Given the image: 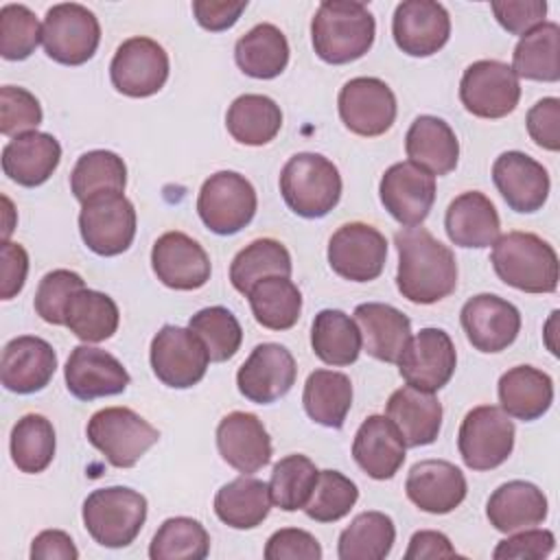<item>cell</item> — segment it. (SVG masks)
Listing matches in <instances>:
<instances>
[{
    "label": "cell",
    "mask_w": 560,
    "mask_h": 560,
    "mask_svg": "<svg viewBox=\"0 0 560 560\" xmlns=\"http://www.w3.org/2000/svg\"><path fill=\"white\" fill-rule=\"evenodd\" d=\"M398 252L396 287L413 304H435L457 287L455 254L429 230L416 225L396 232Z\"/></svg>",
    "instance_id": "6da1fadb"
},
{
    "label": "cell",
    "mask_w": 560,
    "mask_h": 560,
    "mask_svg": "<svg viewBox=\"0 0 560 560\" xmlns=\"http://www.w3.org/2000/svg\"><path fill=\"white\" fill-rule=\"evenodd\" d=\"M376 22L370 9L352 0H326L311 22L315 55L332 66L361 59L374 44Z\"/></svg>",
    "instance_id": "7a4b0ae2"
},
{
    "label": "cell",
    "mask_w": 560,
    "mask_h": 560,
    "mask_svg": "<svg viewBox=\"0 0 560 560\" xmlns=\"http://www.w3.org/2000/svg\"><path fill=\"white\" fill-rule=\"evenodd\" d=\"M494 273L525 293H553L558 289V254L532 232L499 234L492 243Z\"/></svg>",
    "instance_id": "3957f363"
},
{
    "label": "cell",
    "mask_w": 560,
    "mask_h": 560,
    "mask_svg": "<svg viewBox=\"0 0 560 560\" xmlns=\"http://www.w3.org/2000/svg\"><path fill=\"white\" fill-rule=\"evenodd\" d=\"M280 192L298 217L322 219L339 203V168L319 153H295L282 166Z\"/></svg>",
    "instance_id": "277c9868"
},
{
    "label": "cell",
    "mask_w": 560,
    "mask_h": 560,
    "mask_svg": "<svg viewBox=\"0 0 560 560\" xmlns=\"http://www.w3.org/2000/svg\"><path fill=\"white\" fill-rule=\"evenodd\" d=\"M83 525L103 547L120 549L136 540L147 521V499L127 486L98 488L83 501Z\"/></svg>",
    "instance_id": "5b68a950"
},
{
    "label": "cell",
    "mask_w": 560,
    "mask_h": 560,
    "mask_svg": "<svg viewBox=\"0 0 560 560\" xmlns=\"http://www.w3.org/2000/svg\"><path fill=\"white\" fill-rule=\"evenodd\" d=\"M88 442L116 468H131L160 440V431L129 407L98 409L85 427Z\"/></svg>",
    "instance_id": "8992f818"
},
{
    "label": "cell",
    "mask_w": 560,
    "mask_h": 560,
    "mask_svg": "<svg viewBox=\"0 0 560 560\" xmlns=\"http://www.w3.org/2000/svg\"><path fill=\"white\" fill-rule=\"evenodd\" d=\"M256 190L252 182L236 171L210 175L197 197V212L203 225L221 236L241 232L256 214Z\"/></svg>",
    "instance_id": "52a82bcc"
},
{
    "label": "cell",
    "mask_w": 560,
    "mask_h": 560,
    "mask_svg": "<svg viewBox=\"0 0 560 560\" xmlns=\"http://www.w3.org/2000/svg\"><path fill=\"white\" fill-rule=\"evenodd\" d=\"M514 435V422L501 407L479 405L464 416L457 448L470 470H492L512 455Z\"/></svg>",
    "instance_id": "ba28073f"
},
{
    "label": "cell",
    "mask_w": 560,
    "mask_h": 560,
    "mask_svg": "<svg viewBox=\"0 0 560 560\" xmlns=\"http://www.w3.org/2000/svg\"><path fill=\"white\" fill-rule=\"evenodd\" d=\"M101 42L96 15L77 2H61L46 11L42 44L46 55L63 66H81L94 57Z\"/></svg>",
    "instance_id": "9c48e42d"
},
{
    "label": "cell",
    "mask_w": 560,
    "mask_h": 560,
    "mask_svg": "<svg viewBox=\"0 0 560 560\" xmlns=\"http://www.w3.org/2000/svg\"><path fill=\"white\" fill-rule=\"evenodd\" d=\"M81 238L98 256H118L136 236V208L122 192H101L81 203Z\"/></svg>",
    "instance_id": "30bf717a"
},
{
    "label": "cell",
    "mask_w": 560,
    "mask_h": 560,
    "mask_svg": "<svg viewBox=\"0 0 560 560\" xmlns=\"http://www.w3.org/2000/svg\"><path fill=\"white\" fill-rule=\"evenodd\" d=\"M459 98L466 112L479 118H503L521 98V83L514 70L497 59L470 63L459 81Z\"/></svg>",
    "instance_id": "8fae6325"
},
{
    "label": "cell",
    "mask_w": 560,
    "mask_h": 560,
    "mask_svg": "<svg viewBox=\"0 0 560 560\" xmlns=\"http://www.w3.org/2000/svg\"><path fill=\"white\" fill-rule=\"evenodd\" d=\"M210 357L201 339L182 326H162L151 341V368L158 381L173 389L197 385L208 370Z\"/></svg>",
    "instance_id": "7c38bea8"
},
{
    "label": "cell",
    "mask_w": 560,
    "mask_h": 560,
    "mask_svg": "<svg viewBox=\"0 0 560 560\" xmlns=\"http://www.w3.org/2000/svg\"><path fill=\"white\" fill-rule=\"evenodd\" d=\"M112 85L131 98H144L160 92L168 79V55L151 37L125 39L109 63Z\"/></svg>",
    "instance_id": "4fadbf2b"
},
{
    "label": "cell",
    "mask_w": 560,
    "mask_h": 560,
    "mask_svg": "<svg viewBox=\"0 0 560 560\" xmlns=\"http://www.w3.org/2000/svg\"><path fill=\"white\" fill-rule=\"evenodd\" d=\"M387 258L385 236L361 221L343 223L328 241L330 269L350 282H370L383 273Z\"/></svg>",
    "instance_id": "5bb4252c"
},
{
    "label": "cell",
    "mask_w": 560,
    "mask_h": 560,
    "mask_svg": "<svg viewBox=\"0 0 560 560\" xmlns=\"http://www.w3.org/2000/svg\"><path fill=\"white\" fill-rule=\"evenodd\" d=\"M396 363L407 385L422 392H438L451 381L457 352L446 330L422 328L407 341Z\"/></svg>",
    "instance_id": "9a60e30c"
},
{
    "label": "cell",
    "mask_w": 560,
    "mask_h": 560,
    "mask_svg": "<svg viewBox=\"0 0 560 560\" xmlns=\"http://www.w3.org/2000/svg\"><path fill=\"white\" fill-rule=\"evenodd\" d=\"M341 122L357 136L376 138L389 131L396 120V96L376 77L350 79L337 98Z\"/></svg>",
    "instance_id": "2e32d148"
},
{
    "label": "cell",
    "mask_w": 560,
    "mask_h": 560,
    "mask_svg": "<svg viewBox=\"0 0 560 560\" xmlns=\"http://www.w3.org/2000/svg\"><path fill=\"white\" fill-rule=\"evenodd\" d=\"M381 203L385 210L407 228L420 225L435 201V177L413 162L392 164L378 184Z\"/></svg>",
    "instance_id": "e0dca14e"
},
{
    "label": "cell",
    "mask_w": 560,
    "mask_h": 560,
    "mask_svg": "<svg viewBox=\"0 0 560 560\" xmlns=\"http://www.w3.org/2000/svg\"><path fill=\"white\" fill-rule=\"evenodd\" d=\"M459 322L472 348L486 354L501 352L512 346L521 330L518 308L494 293L472 295L462 306Z\"/></svg>",
    "instance_id": "ac0fdd59"
},
{
    "label": "cell",
    "mask_w": 560,
    "mask_h": 560,
    "mask_svg": "<svg viewBox=\"0 0 560 560\" xmlns=\"http://www.w3.org/2000/svg\"><path fill=\"white\" fill-rule=\"evenodd\" d=\"M298 376L293 354L280 343H258L236 372L238 392L258 405H269L289 394Z\"/></svg>",
    "instance_id": "d6986e66"
},
{
    "label": "cell",
    "mask_w": 560,
    "mask_h": 560,
    "mask_svg": "<svg viewBox=\"0 0 560 560\" xmlns=\"http://www.w3.org/2000/svg\"><path fill=\"white\" fill-rule=\"evenodd\" d=\"M392 35L405 55L431 57L451 37L448 11L433 0H405L394 11Z\"/></svg>",
    "instance_id": "ffe728a7"
},
{
    "label": "cell",
    "mask_w": 560,
    "mask_h": 560,
    "mask_svg": "<svg viewBox=\"0 0 560 560\" xmlns=\"http://www.w3.org/2000/svg\"><path fill=\"white\" fill-rule=\"evenodd\" d=\"M151 267L158 280L177 291H195L210 280V258L206 249L184 232L162 234L151 249Z\"/></svg>",
    "instance_id": "44dd1931"
},
{
    "label": "cell",
    "mask_w": 560,
    "mask_h": 560,
    "mask_svg": "<svg viewBox=\"0 0 560 560\" xmlns=\"http://www.w3.org/2000/svg\"><path fill=\"white\" fill-rule=\"evenodd\" d=\"M492 182L505 203L521 214L536 212L549 197V173L523 151H505L492 164Z\"/></svg>",
    "instance_id": "7402d4cb"
},
{
    "label": "cell",
    "mask_w": 560,
    "mask_h": 560,
    "mask_svg": "<svg viewBox=\"0 0 560 560\" xmlns=\"http://www.w3.org/2000/svg\"><path fill=\"white\" fill-rule=\"evenodd\" d=\"M66 387L79 400L122 394L129 385V372L109 352L94 346L72 348L66 361Z\"/></svg>",
    "instance_id": "603a6c76"
},
{
    "label": "cell",
    "mask_w": 560,
    "mask_h": 560,
    "mask_svg": "<svg viewBox=\"0 0 560 560\" xmlns=\"http://www.w3.org/2000/svg\"><path fill=\"white\" fill-rule=\"evenodd\" d=\"M217 448L228 466L254 475L271 462V438L258 416L232 411L217 427Z\"/></svg>",
    "instance_id": "cb8c5ba5"
},
{
    "label": "cell",
    "mask_w": 560,
    "mask_h": 560,
    "mask_svg": "<svg viewBox=\"0 0 560 560\" xmlns=\"http://www.w3.org/2000/svg\"><path fill=\"white\" fill-rule=\"evenodd\" d=\"M405 492L422 512L448 514L466 499L468 486L455 464L446 459H422L411 466Z\"/></svg>",
    "instance_id": "d4e9b609"
},
{
    "label": "cell",
    "mask_w": 560,
    "mask_h": 560,
    "mask_svg": "<svg viewBox=\"0 0 560 560\" xmlns=\"http://www.w3.org/2000/svg\"><path fill=\"white\" fill-rule=\"evenodd\" d=\"M57 370V352L52 346L33 335L11 339L2 350L0 378L9 392L33 394L44 389Z\"/></svg>",
    "instance_id": "484cf974"
},
{
    "label": "cell",
    "mask_w": 560,
    "mask_h": 560,
    "mask_svg": "<svg viewBox=\"0 0 560 560\" xmlns=\"http://www.w3.org/2000/svg\"><path fill=\"white\" fill-rule=\"evenodd\" d=\"M407 444L387 416H368L354 433L352 457L359 468L378 481L392 479L405 464Z\"/></svg>",
    "instance_id": "4316f807"
},
{
    "label": "cell",
    "mask_w": 560,
    "mask_h": 560,
    "mask_svg": "<svg viewBox=\"0 0 560 560\" xmlns=\"http://www.w3.org/2000/svg\"><path fill=\"white\" fill-rule=\"evenodd\" d=\"M385 416L400 431L407 446L433 444L442 429V402L433 392L402 385L392 392Z\"/></svg>",
    "instance_id": "83f0119b"
},
{
    "label": "cell",
    "mask_w": 560,
    "mask_h": 560,
    "mask_svg": "<svg viewBox=\"0 0 560 560\" xmlns=\"http://www.w3.org/2000/svg\"><path fill=\"white\" fill-rule=\"evenodd\" d=\"M354 322L361 332L363 350L385 363H396L411 339L409 317L383 302H365L354 308Z\"/></svg>",
    "instance_id": "f1b7e54d"
},
{
    "label": "cell",
    "mask_w": 560,
    "mask_h": 560,
    "mask_svg": "<svg viewBox=\"0 0 560 560\" xmlns=\"http://www.w3.org/2000/svg\"><path fill=\"white\" fill-rule=\"evenodd\" d=\"M61 144L44 131H28L9 140L2 149V171L20 186L44 184L59 166Z\"/></svg>",
    "instance_id": "f546056e"
},
{
    "label": "cell",
    "mask_w": 560,
    "mask_h": 560,
    "mask_svg": "<svg viewBox=\"0 0 560 560\" xmlns=\"http://www.w3.org/2000/svg\"><path fill=\"white\" fill-rule=\"evenodd\" d=\"M444 228L457 247H490L501 232V221L494 203L479 190L457 195L444 217Z\"/></svg>",
    "instance_id": "4dcf8cb0"
},
{
    "label": "cell",
    "mask_w": 560,
    "mask_h": 560,
    "mask_svg": "<svg viewBox=\"0 0 560 560\" xmlns=\"http://www.w3.org/2000/svg\"><path fill=\"white\" fill-rule=\"evenodd\" d=\"M549 503L545 492L523 479L501 483L486 503V516L497 532L512 534L540 525L547 518Z\"/></svg>",
    "instance_id": "1f68e13d"
},
{
    "label": "cell",
    "mask_w": 560,
    "mask_h": 560,
    "mask_svg": "<svg viewBox=\"0 0 560 560\" xmlns=\"http://www.w3.org/2000/svg\"><path fill=\"white\" fill-rule=\"evenodd\" d=\"M405 151L409 162L427 173L448 175L459 160V142L451 125L438 116H418L405 136Z\"/></svg>",
    "instance_id": "d6a6232c"
},
{
    "label": "cell",
    "mask_w": 560,
    "mask_h": 560,
    "mask_svg": "<svg viewBox=\"0 0 560 560\" xmlns=\"http://www.w3.org/2000/svg\"><path fill=\"white\" fill-rule=\"evenodd\" d=\"M501 409L516 420L532 422L545 416L553 402V381L534 365H516L499 378Z\"/></svg>",
    "instance_id": "836d02e7"
},
{
    "label": "cell",
    "mask_w": 560,
    "mask_h": 560,
    "mask_svg": "<svg viewBox=\"0 0 560 560\" xmlns=\"http://www.w3.org/2000/svg\"><path fill=\"white\" fill-rule=\"evenodd\" d=\"M269 483L249 475L232 479L214 494V514L219 516V521L234 529L258 527L269 516Z\"/></svg>",
    "instance_id": "e575fe53"
},
{
    "label": "cell",
    "mask_w": 560,
    "mask_h": 560,
    "mask_svg": "<svg viewBox=\"0 0 560 560\" xmlns=\"http://www.w3.org/2000/svg\"><path fill=\"white\" fill-rule=\"evenodd\" d=\"M236 66L254 79H273L289 63V42L273 24H256L234 46Z\"/></svg>",
    "instance_id": "d590c367"
},
{
    "label": "cell",
    "mask_w": 560,
    "mask_h": 560,
    "mask_svg": "<svg viewBox=\"0 0 560 560\" xmlns=\"http://www.w3.org/2000/svg\"><path fill=\"white\" fill-rule=\"evenodd\" d=\"M225 127L236 142L262 147L278 136L282 112L280 105L265 94H241L228 107Z\"/></svg>",
    "instance_id": "8d00e7d4"
},
{
    "label": "cell",
    "mask_w": 560,
    "mask_h": 560,
    "mask_svg": "<svg viewBox=\"0 0 560 560\" xmlns=\"http://www.w3.org/2000/svg\"><path fill=\"white\" fill-rule=\"evenodd\" d=\"M308 418L328 429H341L352 407L350 376L335 370H315L308 374L302 394Z\"/></svg>",
    "instance_id": "74e56055"
},
{
    "label": "cell",
    "mask_w": 560,
    "mask_h": 560,
    "mask_svg": "<svg viewBox=\"0 0 560 560\" xmlns=\"http://www.w3.org/2000/svg\"><path fill=\"white\" fill-rule=\"evenodd\" d=\"M510 68L521 79L556 83L560 79V26L542 22L525 33L512 52Z\"/></svg>",
    "instance_id": "f35d334b"
},
{
    "label": "cell",
    "mask_w": 560,
    "mask_h": 560,
    "mask_svg": "<svg viewBox=\"0 0 560 560\" xmlns=\"http://www.w3.org/2000/svg\"><path fill=\"white\" fill-rule=\"evenodd\" d=\"M311 346L319 361L337 368L354 363L363 348L357 322L339 308H324L315 315Z\"/></svg>",
    "instance_id": "ab89813d"
},
{
    "label": "cell",
    "mask_w": 560,
    "mask_h": 560,
    "mask_svg": "<svg viewBox=\"0 0 560 560\" xmlns=\"http://www.w3.org/2000/svg\"><path fill=\"white\" fill-rule=\"evenodd\" d=\"M254 319L269 330H289L302 313V293L284 276H267L247 293Z\"/></svg>",
    "instance_id": "60d3db41"
},
{
    "label": "cell",
    "mask_w": 560,
    "mask_h": 560,
    "mask_svg": "<svg viewBox=\"0 0 560 560\" xmlns=\"http://www.w3.org/2000/svg\"><path fill=\"white\" fill-rule=\"evenodd\" d=\"M396 540L394 521L376 510L361 512L339 534L337 556L341 560H383Z\"/></svg>",
    "instance_id": "b9f144b4"
},
{
    "label": "cell",
    "mask_w": 560,
    "mask_h": 560,
    "mask_svg": "<svg viewBox=\"0 0 560 560\" xmlns=\"http://www.w3.org/2000/svg\"><path fill=\"white\" fill-rule=\"evenodd\" d=\"M291 254L276 238H256L245 245L230 265V282L232 287L247 295L249 289L267 278V276H291Z\"/></svg>",
    "instance_id": "7bdbcfd3"
},
{
    "label": "cell",
    "mask_w": 560,
    "mask_h": 560,
    "mask_svg": "<svg viewBox=\"0 0 560 560\" xmlns=\"http://www.w3.org/2000/svg\"><path fill=\"white\" fill-rule=\"evenodd\" d=\"M120 313L116 302L101 291L81 289L66 306V326L85 343L109 339L118 330Z\"/></svg>",
    "instance_id": "ee69618b"
},
{
    "label": "cell",
    "mask_w": 560,
    "mask_h": 560,
    "mask_svg": "<svg viewBox=\"0 0 560 560\" xmlns=\"http://www.w3.org/2000/svg\"><path fill=\"white\" fill-rule=\"evenodd\" d=\"M127 186V166L122 158L107 149H94L83 153L72 173V195L83 203L101 192H122Z\"/></svg>",
    "instance_id": "f6af8a7d"
},
{
    "label": "cell",
    "mask_w": 560,
    "mask_h": 560,
    "mask_svg": "<svg viewBox=\"0 0 560 560\" xmlns=\"http://www.w3.org/2000/svg\"><path fill=\"white\" fill-rule=\"evenodd\" d=\"M11 459L18 470L37 475L46 470L55 457V429L42 413L22 416L11 429Z\"/></svg>",
    "instance_id": "bcb514c9"
},
{
    "label": "cell",
    "mask_w": 560,
    "mask_h": 560,
    "mask_svg": "<svg viewBox=\"0 0 560 560\" xmlns=\"http://www.w3.org/2000/svg\"><path fill=\"white\" fill-rule=\"evenodd\" d=\"M210 553V536L206 527L190 516L166 518L151 545V560H203Z\"/></svg>",
    "instance_id": "7dc6e473"
},
{
    "label": "cell",
    "mask_w": 560,
    "mask_h": 560,
    "mask_svg": "<svg viewBox=\"0 0 560 560\" xmlns=\"http://www.w3.org/2000/svg\"><path fill=\"white\" fill-rule=\"evenodd\" d=\"M317 475V466L306 455L293 453L282 457L280 462H276L269 479L271 503L284 512L304 510L315 488Z\"/></svg>",
    "instance_id": "c3c4849f"
},
{
    "label": "cell",
    "mask_w": 560,
    "mask_h": 560,
    "mask_svg": "<svg viewBox=\"0 0 560 560\" xmlns=\"http://www.w3.org/2000/svg\"><path fill=\"white\" fill-rule=\"evenodd\" d=\"M188 328L201 339L210 361L223 363L232 359L243 341V328L236 319V315L225 306H208L197 311Z\"/></svg>",
    "instance_id": "681fc988"
},
{
    "label": "cell",
    "mask_w": 560,
    "mask_h": 560,
    "mask_svg": "<svg viewBox=\"0 0 560 560\" xmlns=\"http://www.w3.org/2000/svg\"><path fill=\"white\" fill-rule=\"evenodd\" d=\"M357 483L339 470H319L304 512L317 523H332L343 518L357 503Z\"/></svg>",
    "instance_id": "f907efd6"
},
{
    "label": "cell",
    "mask_w": 560,
    "mask_h": 560,
    "mask_svg": "<svg viewBox=\"0 0 560 560\" xmlns=\"http://www.w3.org/2000/svg\"><path fill=\"white\" fill-rule=\"evenodd\" d=\"M42 42V24L24 4H4L0 9V55L9 61L31 57Z\"/></svg>",
    "instance_id": "816d5d0a"
},
{
    "label": "cell",
    "mask_w": 560,
    "mask_h": 560,
    "mask_svg": "<svg viewBox=\"0 0 560 560\" xmlns=\"http://www.w3.org/2000/svg\"><path fill=\"white\" fill-rule=\"evenodd\" d=\"M85 289L83 278L70 269H52L48 271L35 291V313L55 326H66V306L70 298Z\"/></svg>",
    "instance_id": "f5cc1de1"
},
{
    "label": "cell",
    "mask_w": 560,
    "mask_h": 560,
    "mask_svg": "<svg viewBox=\"0 0 560 560\" xmlns=\"http://www.w3.org/2000/svg\"><path fill=\"white\" fill-rule=\"evenodd\" d=\"M42 122V105L24 88L2 85L0 88V133L18 138L28 131H37Z\"/></svg>",
    "instance_id": "db71d44e"
},
{
    "label": "cell",
    "mask_w": 560,
    "mask_h": 560,
    "mask_svg": "<svg viewBox=\"0 0 560 560\" xmlns=\"http://www.w3.org/2000/svg\"><path fill=\"white\" fill-rule=\"evenodd\" d=\"M556 547V536L549 529H518V534L501 540L492 558L494 560H540L547 558Z\"/></svg>",
    "instance_id": "11a10c76"
},
{
    "label": "cell",
    "mask_w": 560,
    "mask_h": 560,
    "mask_svg": "<svg viewBox=\"0 0 560 560\" xmlns=\"http://www.w3.org/2000/svg\"><path fill=\"white\" fill-rule=\"evenodd\" d=\"M497 22L512 35H525L540 26L547 15L545 0H494L490 4Z\"/></svg>",
    "instance_id": "9f6ffc18"
},
{
    "label": "cell",
    "mask_w": 560,
    "mask_h": 560,
    "mask_svg": "<svg viewBox=\"0 0 560 560\" xmlns=\"http://www.w3.org/2000/svg\"><path fill=\"white\" fill-rule=\"evenodd\" d=\"M267 560H319L322 547L317 538L298 527H284L269 536L265 545Z\"/></svg>",
    "instance_id": "6f0895ef"
},
{
    "label": "cell",
    "mask_w": 560,
    "mask_h": 560,
    "mask_svg": "<svg viewBox=\"0 0 560 560\" xmlns=\"http://www.w3.org/2000/svg\"><path fill=\"white\" fill-rule=\"evenodd\" d=\"M529 138L547 151L560 149V101L556 96L534 103L525 118Z\"/></svg>",
    "instance_id": "680465c9"
},
{
    "label": "cell",
    "mask_w": 560,
    "mask_h": 560,
    "mask_svg": "<svg viewBox=\"0 0 560 560\" xmlns=\"http://www.w3.org/2000/svg\"><path fill=\"white\" fill-rule=\"evenodd\" d=\"M0 260V298L11 300L22 291L26 282L28 254L20 243L2 241Z\"/></svg>",
    "instance_id": "91938a15"
},
{
    "label": "cell",
    "mask_w": 560,
    "mask_h": 560,
    "mask_svg": "<svg viewBox=\"0 0 560 560\" xmlns=\"http://www.w3.org/2000/svg\"><path fill=\"white\" fill-rule=\"evenodd\" d=\"M247 9V0L230 2V0H195L192 13L201 28L219 33L236 24L241 13Z\"/></svg>",
    "instance_id": "94428289"
},
{
    "label": "cell",
    "mask_w": 560,
    "mask_h": 560,
    "mask_svg": "<svg viewBox=\"0 0 560 560\" xmlns=\"http://www.w3.org/2000/svg\"><path fill=\"white\" fill-rule=\"evenodd\" d=\"M33 560H77L79 549L74 547L70 534L61 529H44L31 542Z\"/></svg>",
    "instance_id": "6125c7cd"
},
{
    "label": "cell",
    "mask_w": 560,
    "mask_h": 560,
    "mask_svg": "<svg viewBox=\"0 0 560 560\" xmlns=\"http://www.w3.org/2000/svg\"><path fill=\"white\" fill-rule=\"evenodd\" d=\"M457 551L442 532L420 529L411 536L405 551V560H427V558H455Z\"/></svg>",
    "instance_id": "be15d7a7"
}]
</instances>
